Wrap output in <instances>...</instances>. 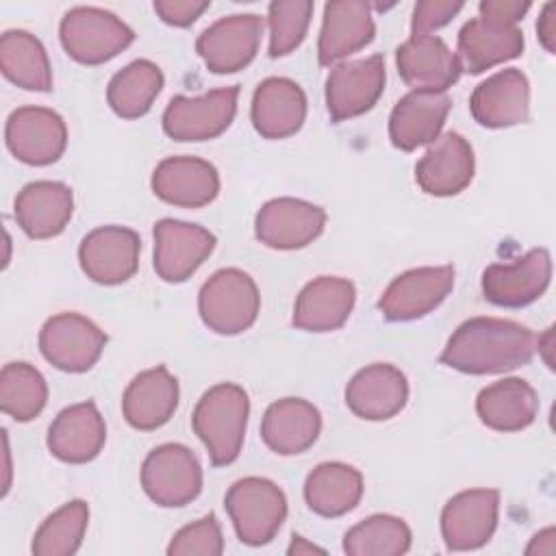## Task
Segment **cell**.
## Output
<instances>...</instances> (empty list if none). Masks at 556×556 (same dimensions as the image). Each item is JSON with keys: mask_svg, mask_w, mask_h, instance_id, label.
Listing matches in <instances>:
<instances>
[{"mask_svg": "<svg viewBox=\"0 0 556 556\" xmlns=\"http://www.w3.org/2000/svg\"><path fill=\"white\" fill-rule=\"evenodd\" d=\"M89 523V506L83 500H72L56 508L33 536L30 552L35 556H72L78 552Z\"/></svg>", "mask_w": 556, "mask_h": 556, "instance_id": "obj_38", "label": "cell"}, {"mask_svg": "<svg viewBox=\"0 0 556 556\" xmlns=\"http://www.w3.org/2000/svg\"><path fill=\"white\" fill-rule=\"evenodd\" d=\"M106 441V426L98 406L87 400L63 408L48 428V450L54 458L72 465L93 460Z\"/></svg>", "mask_w": 556, "mask_h": 556, "instance_id": "obj_22", "label": "cell"}, {"mask_svg": "<svg viewBox=\"0 0 556 556\" xmlns=\"http://www.w3.org/2000/svg\"><path fill=\"white\" fill-rule=\"evenodd\" d=\"M452 109V100L445 91L417 89L406 93L391 111L389 137L397 150L413 152L432 143Z\"/></svg>", "mask_w": 556, "mask_h": 556, "instance_id": "obj_24", "label": "cell"}, {"mask_svg": "<svg viewBox=\"0 0 556 556\" xmlns=\"http://www.w3.org/2000/svg\"><path fill=\"white\" fill-rule=\"evenodd\" d=\"M536 35L541 46L554 54L556 52V2H547L536 22Z\"/></svg>", "mask_w": 556, "mask_h": 556, "instance_id": "obj_44", "label": "cell"}, {"mask_svg": "<svg viewBox=\"0 0 556 556\" xmlns=\"http://www.w3.org/2000/svg\"><path fill=\"white\" fill-rule=\"evenodd\" d=\"M211 7L208 0H156L154 11L156 15L169 26H191L206 9Z\"/></svg>", "mask_w": 556, "mask_h": 556, "instance_id": "obj_42", "label": "cell"}, {"mask_svg": "<svg viewBox=\"0 0 556 556\" xmlns=\"http://www.w3.org/2000/svg\"><path fill=\"white\" fill-rule=\"evenodd\" d=\"M250 415V400L243 387L219 382L211 387L195 404L191 426L204 443L215 467L230 465L239 458Z\"/></svg>", "mask_w": 556, "mask_h": 556, "instance_id": "obj_2", "label": "cell"}, {"mask_svg": "<svg viewBox=\"0 0 556 556\" xmlns=\"http://www.w3.org/2000/svg\"><path fill=\"white\" fill-rule=\"evenodd\" d=\"M356 302V289L348 278L319 276L298 295L293 326L306 332H330L341 328Z\"/></svg>", "mask_w": 556, "mask_h": 556, "instance_id": "obj_28", "label": "cell"}, {"mask_svg": "<svg viewBox=\"0 0 556 556\" xmlns=\"http://www.w3.org/2000/svg\"><path fill=\"white\" fill-rule=\"evenodd\" d=\"M48 402L46 378L30 363H7L0 371V408L15 421L35 419Z\"/></svg>", "mask_w": 556, "mask_h": 556, "instance_id": "obj_37", "label": "cell"}, {"mask_svg": "<svg viewBox=\"0 0 556 556\" xmlns=\"http://www.w3.org/2000/svg\"><path fill=\"white\" fill-rule=\"evenodd\" d=\"M250 117L256 132L265 139L291 137L304 124L306 96L291 78H265L252 96Z\"/></svg>", "mask_w": 556, "mask_h": 556, "instance_id": "obj_26", "label": "cell"}, {"mask_svg": "<svg viewBox=\"0 0 556 556\" xmlns=\"http://www.w3.org/2000/svg\"><path fill=\"white\" fill-rule=\"evenodd\" d=\"M523 52V33L513 24L469 20L458 33V63L467 74H482Z\"/></svg>", "mask_w": 556, "mask_h": 556, "instance_id": "obj_30", "label": "cell"}, {"mask_svg": "<svg viewBox=\"0 0 556 556\" xmlns=\"http://www.w3.org/2000/svg\"><path fill=\"white\" fill-rule=\"evenodd\" d=\"M476 161L469 141L458 132L437 137L415 167V180L424 193L447 198L469 187Z\"/></svg>", "mask_w": 556, "mask_h": 556, "instance_id": "obj_18", "label": "cell"}, {"mask_svg": "<svg viewBox=\"0 0 556 556\" xmlns=\"http://www.w3.org/2000/svg\"><path fill=\"white\" fill-rule=\"evenodd\" d=\"M9 152L35 167L50 165L61 159L67 146V128L63 117L46 106L15 109L4 128Z\"/></svg>", "mask_w": 556, "mask_h": 556, "instance_id": "obj_9", "label": "cell"}, {"mask_svg": "<svg viewBox=\"0 0 556 556\" xmlns=\"http://www.w3.org/2000/svg\"><path fill=\"white\" fill-rule=\"evenodd\" d=\"M463 9V2L452 0H421L415 4L410 33L413 35H430L432 30L452 22V17Z\"/></svg>", "mask_w": 556, "mask_h": 556, "instance_id": "obj_41", "label": "cell"}, {"mask_svg": "<svg viewBox=\"0 0 556 556\" xmlns=\"http://www.w3.org/2000/svg\"><path fill=\"white\" fill-rule=\"evenodd\" d=\"M528 9H530L528 0H482L478 4L480 17L500 22V24H513V26H517V22L523 20Z\"/></svg>", "mask_w": 556, "mask_h": 556, "instance_id": "obj_43", "label": "cell"}, {"mask_svg": "<svg viewBox=\"0 0 556 556\" xmlns=\"http://www.w3.org/2000/svg\"><path fill=\"white\" fill-rule=\"evenodd\" d=\"M198 311L208 330L217 334H239L258 317V287L250 274L237 267L219 269L202 285Z\"/></svg>", "mask_w": 556, "mask_h": 556, "instance_id": "obj_3", "label": "cell"}, {"mask_svg": "<svg viewBox=\"0 0 556 556\" xmlns=\"http://www.w3.org/2000/svg\"><path fill=\"white\" fill-rule=\"evenodd\" d=\"M500 493L495 489H469L456 493L441 513V534L447 549H478L497 528Z\"/></svg>", "mask_w": 556, "mask_h": 556, "instance_id": "obj_16", "label": "cell"}, {"mask_svg": "<svg viewBox=\"0 0 556 556\" xmlns=\"http://www.w3.org/2000/svg\"><path fill=\"white\" fill-rule=\"evenodd\" d=\"M476 413L491 430L517 432L536 419L539 397L526 380L504 378L478 393Z\"/></svg>", "mask_w": 556, "mask_h": 556, "instance_id": "obj_32", "label": "cell"}, {"mask_svg": "<svg viewBox=\"0 0 556 556\" xmlns=\"http://www.w3.org/2000/svg\"><path fill=\"white\" fill-rule=\"evenodd\" d=\"M536 337L526 326L497 319L471 317L447 339L441 363L463 374H504L532 361Z\"/></svg>", "mask_w": 556, "mask_h": 556, "instance_id": "obj_1", "label": "cell"}, {"mask_svg": "<svg viewBox=\"0 0 556 556\" xmlns=\"http://www.w3.org/2000/svg\"><path fill=\"white\" fill-rule=\"evenodd\" d=\"M152 191L167 204L200 208L217 198L219 174L204 159L169 156L156 165L152 174Z\"/></svg>", "mask_w": 556, "mask_h": 556, "instance_id": "obj_20", "label": "cell"}, {"mask_svg": "<svg viewBox=\"0 0 556 556\" xmlns=\"http://www.w3.org/2000/svg\"><path fill=\"white\" fill-rule=\"evenodd\" d=\"M554 554V528H545L539 532L532 543L526 547V554Z\"/></svg>", "mask_w": 556, "mask_h": 556, "instance_id": "obj_45", "label": "cell"}, {"mask_svg": "<svg viewBox=\"0 0 556 556\" xmlns=\"http://www.w3.org/2000/svg\"><path fill=\"white\" fill-rule=\"evenodd\" d=\"M0 70L4 78L28 91L52 89V67L41 41L26 30H7L0 37Z\"/></svg>", "mask_w": 556, "mask_h": 556, "instance_id": "obj_34", "label": "cell"}, {"mask_svg": "<svg viewBox=\"0 0 556 556\" xmlns=\"http://www.w3.org/2000/svg\"><path fill=\"white\" fill-rule=\"evenodd\" d=\"M224 506L239 541L252 547L269 543L287 517V497L282 489L276 482L256 476L237 480L228 489Z\"/></svg>", "mask_w": 556, "mask_h": 556, "instance_id": "obj_4", "label": "cell"}, {"mask_svg": "<svg viewBox=\"0 0 556 556\" xmlns=\"http://www.w3.org/2000/svg\"><path fill=\"white\" fill-rule=\"evenodd\" d=\"M313 9L311 0H276L269 4V56H285L304 41Z\"/></svg>", "mask_w": 556, "mask_h": 556, "instance_id": "obj_39", "label": "cell"}, {"mask_svg": "<svg viewBox=\"0 0 556 556\" xmlns=\"http://www.w3.org/2000/svg\"><path fill=\"white\" fill-rule=\"evenodd\" d=\"M239 87H222L198 98L176 96L163 111V130L174 141H206L222 135L235 119Z\"/></svg>", "mask_w": 556, "mask_h": 556, "instance_id": "obj_7", "label": "cell"}, {"mask_svg": "<svg viewBox=\"0 0 556 556\" xmlns=\"http://www.w3.org/2000/svg\"><path fill=\"white\" fill-rule=\"evenodd\" d=\"M178 406V380L165 365L137 374L124 391L122 410L137 430H156L165 426Z\"/></svg>", "mask_w": 556, "mask_h": 556, "instance_id": "obj_29", "label": "cell"}, {"mask_svg": "<svg viewBox=\"0 0 556 556\" xmlns=\"http://www.w3.org/2000/svg\"><path fill=\"white\" fill-rule=\"evenodd\" d=\"M263 20L254 13L228 15L202 30L195 50L213 74H232L252 63L258 52Z\"/></svg>", "mask_w": 556, "mask_h": 556, "instance_id": "obj_11", "label": "cell"}, {"mask_svg": "<svg viewBox=\"0 0 556 556\" xmlns=\"http://www.w3.org/2000/svg\"><path fill=\"white\" fill-rule=\"evenodd\" d=\"M141 239L124 226H100L83 237L78 261L87 278L98 285H122L139 267Z\"/></svg>", "mask_w": 556, "mask_h": 556, "instance_id": "obj_13", "label": "cell"}, {"mask_svg": "<svg viewBox=\"0 0 556 556\" xmlns=\"http://www.w3.org/2000/svg\"><path fill=\"white\" fill-rule=\"evenodd\" d=\"M406 376L389 363H374L356 371L345 387L348 408L356 417L369 421H384L395 417L406 406Z\"/></svg>", "mask_w": 556, "mask_h": 556, "instance_id": "obj_21", "label": "cell"}, {"mask_svg": "<svg viewBox=\"0 0 556 556\" xmlns=\"http://www.w3.org/2000/svg\"><path fill=\"white\" fill-rule=\"evenodd\" d=\"M473 119L484 128H510L530 115V85L521 70L508 67L482 80L471 98Z\"/></svg>", "mask_w": 556, "mask_h": 556, "instance_id": "obj_19", "label": "cell"}, {"mask_svg": "<svg viewBox=\"0 0 556 556\" xmlns=\"http://www.w3.org/2000/svg\"><path fill=\"white\" fill-rule=\"evenodd\" d=\"M326 226V211L298 198H276L261 206L254 219L256 239L274 250H300L313 243Z\"/></svg>", "mask_w": 556, "mask_h": 556, "instance_id": "obj_17", "label": "cell"}, {"mask_svg": "<svg viewBox=\"0 0 556 556\" xmlns=\"http://www.w3.org/2000/svg\"><path fill=\"white\" fill-rule=\"evenodd\" d=\"M63 50L83 65H100L126 50L135 33L115 13L98 7L70 9L59 26Z\"/></svg>", "mask_w": 556, "mask_h": 556, "instance_id": "obj_5", "label": "cell"}, {"mask_svg": "<svg viewBox=\"0 0 556 556\" xmlns=\"http://www.w3.org/2000/svg\"><path fill=\"white\" fill-rule=\"evenodd\" d=\"M313 552H319V554H324V549H321V547H317V545L308 543V541H306L304 536H300V534H293V539H291V545H289V549H287V554H289V556L313 554Z\"/></svg>", "mask_w": 556, "mask_h": 556, "instance_id": "obj_46", "label": "cell"}, {"mask_svg": "<svg viewBox=\"0 0 556 556\" xmlns=\"http://www.w3.org/2000/svg\"><path fill=\"white\" fill-rule=\"evenodd\" d=\"M552 339H554V328H547V332L536 339V348H539V352H543V358H545L547 367L554 369V365H552L554 361H552V356H549V350H552V345H554Z\"/></svg>", "mask_w": 556, "mask_h": 556, "instance_id": "obj_47", "label": "cell"}, {"mask_svg": "<svg viewBox=\"0 0 556 556\" xmlns=\"http://www.w3.org/2000/svg\"><path fill=\"white\" fill-rule=\"evenodd\" d=\"M410 528L393 515H371L350 528L343 552L350 556H402L410 549Z\"/></svg>", "mask_w": 556, "mask_h": 556, "instance_id": "obj_36", "label": "cell"}, {"mask_svg": "<svg viewBox=\"0 0 556 556\" xmlns=\"http://www.w3.org/2000/svg\"><path fill=\"white\" fill-rule=\"evenodd\" d=\"M395 63L402 80L413 91H445L463 72L458 56L434 35H410L395 50Z\"/></svg>", "mask_w": 556, "mask_h": 556, "instance_id": "obj_23", "label": "cell"}, {"mask_svg": "<svg viewBox=\"0 0 556 556\" xmlns=\"http://www.w3.org/2000/svg\"><path fill=\"white\" fill-rule=\"evenodd\" d=\"M161 89V67L148 59H137L111 78L106 87V100L115 115L124 119H137L152 109V102Z\"/></svg>", "mask_w": 556, "mask_h": 556, "instance_id": "obj_35", "label": "cell"}, {"mask_svg": "<svg viewBox=\"0 0 556 556\" xmlns=\"http://www.w3.org/2000/svg\"><path fill=\"white\" fill-rule=\"evenodd\" d=\"M454 287V267H417L400 274L382 293L378 308L389 321H413L434 311Z\"/></svg>", "mask_w": 556, "mask_h": 556, "instance_id": "obj_14", "label": "cell"}, {"mask_svg": "<svg viewBox=\"0 0 556 556\" xmlns=\"http://www.w3.org/2000/svg\"><path fill=\"white\" fill-rule=\"evenodd\" d=\"M384 59L371 54L367 59L348 61L326 78V109L334 122L367 113L384 91Z\"/></svg>", "mask_w": 556, "mask_h": 556, "instance_id": "obj_12", "label": "cell"}, {"mask_svg": "<svg viewBox=\"0 0 556 556\" xmlns=\"http://www.w3.org/2000/svg\"><path fill=\"white\" fill-rule=\"evenodd\" d=\"M74 213V193L56 180L28 182L15 198V222L30 239H50L65 230Z\"/></svg>", "mask_w": 556, "mask_h": 556, "instance_id": "obj_27", "label": "cell"}, {"mask_svg": "<svg viewBox=\"0 0 556 556\" xmlns=\"http://www.w3.org/2000/svg\"><path fill=\"white\" fill-rule=\"evenodd\" d=\"M215 235L180 219L154 224V269L165 282H185L211 256Z\"/></svg>", "mask_w": 556, "mask_h": 556, "instance_id": "obj_15", "label": "cell"}, {"mask_svg": "<svg viewBox=\"0 0 556 556\" xmlns=\"http://www.w3.org/2000/svg\"><path fill=\"white\" fill-rule=\"evenodd\" d=\"M141 486L159 506H185L202 491V465L187 445H159L141 465Z\"/></svg>", "mask_w": 556, "mask_h": 556, "instance_id": "obj_6", "label": "cell"}, {"mask_svg": "<svg viewBox=\"0 0 556 556\" xmlns=\"http://www.w3.org/2000/svg\"><path fill=\"white\" fill-rule=\"evenodd\" d=\"M222 552L224 536L213 513L180 528L167 545L169 556H219Z\"/></svg>", "mask_w": 556, "mask_h": 556, "instance_id": "obj_40", "label": "cell"}, {"mask_svg": "<svg viewBox=\"0 0 556 556\" xmlns=\"http://www.w3.org/2000/svg\"><path fill=\"white\" fill-rule=\"evenodd\" d=\"M376 35L371 4L363 0H334L324 7V22L317 41L321 65H332L367 43Z\"/></svg>", "mask_w": 556, "mask_h": 556, "instance_id": "obj_25", "label": "cell"}, {"mask_svg": "<svg viewBox=\"0 0 556 556\" xmlns=\"http://www.w3.org/2000/svg\"><path fill=\"white\" fill-rule=\"evenodd\" d=\"M552 280V256L534 248L513 263H495L482 271V293L491 304L521 308L539 300Z\"/></svg>", "mask_w": 556, "mask_h": 556, "instance_id": "obj_10", "label": "cell"}, {"mask_svg": "<svg viewBox=\"0 0 556 556\" xmlns=\"http://www.w3.org/2000/svg\"><path fill=\"white\" fill-rule=\"evenodd\" d=\"M363 476L345 463H321L304 482L308 508L321 517H341L356 508L363 497Z\"/></svg>", "mask_w": 556, "mask_h": 556, "instance_id": "obj_33", "label": "cell"}, {"mask_svg": "<svg viewBox=\"0 0 556 556\" xmlns=\"http://www.w3.org/2000/svg\"><path fill=\"white\" fill-rule=\"evenodd\" d=\"M106 345V334L85 315L59 313L39 332L43 358L61 371L83 374L91 369Z\"/></svg>", "mask_w": 556, "mask_h": 556, "instance_id": "obj_8", "label": "cell"}, {"mask_svg": "<svg viewBox=\"0 0 556 556\" xmlns=\"http://www.w3.org/2000/svg\"><path fill=\"white\" fill-rule=\"evenodd\" d=\"M321 432L319 410L302 397H282L267 406L261 421L265 445L282 456L306 452Z\"/></svg>", "mask_w": 556, "mask_h": 556, "instance_id": "obj_31", "label": "cell"}]
</instances>
